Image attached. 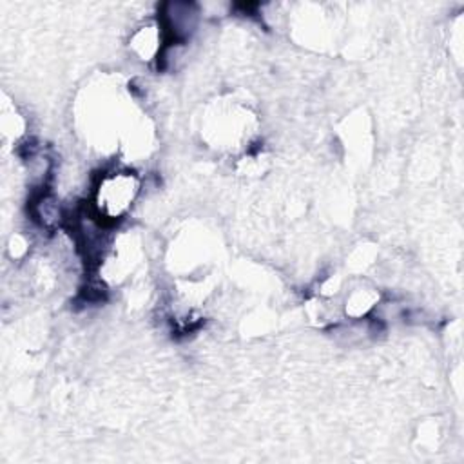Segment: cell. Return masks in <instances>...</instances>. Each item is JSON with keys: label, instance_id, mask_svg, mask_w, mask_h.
Wrapping results in <instances>:
<instances>
[{"label": "cell", "instance_id": "1", "mask_svg": "<svg viewBox=\"0 0 464 464\" xmlns=\"http://www.w3.org/2000/svg\"><path fill=\"white\" fill-rule=\"evenodd\" d=\"M138 179L130 172L105 174L96 190V210L105 219L121 218L138 194Z\"/></svg>", "mask_w": 464, "mask_h": 464}]
</instances>
